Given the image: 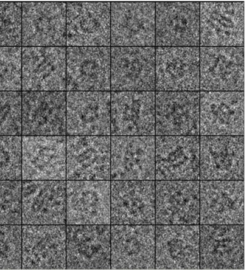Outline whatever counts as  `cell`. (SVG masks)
<instances>
[{"instance_id": "cell-16", "label": "cell", "mask_w": 245, "mask_h": 270, "mask_svg": "<svg viewBox=\"0 0 245 270\" xmlns=\"http://www.w3.org/2000/svg\"><path fill=\"white\" fill-rule=\"evenodd\" d=\"M111 269H155V225H111Z\"/></svg>"}, {"instance_id": "cell-18", "label": "cell", "mask_w": 245, "mask_h": 270, "mask_svg": "<svg viewBox=\"0 0 245 270\" xmlns=\"http://www.w3.org/2000/svg\"><path fill=\"white\" fill-rule=\"evenodd\" d=\"M22 224H66L65 180H22Z\"/></svg>"}, {"instance_id": "cell-36", "label": "cell", "mask_w": 245, "mask_h": 270, "mask_svg": "<svg viewBox=\"0 0 245 270\" xmlns=\"http://www.w3.org/2000/svg\"><path fill=\"white\" fill-rule=\"evenodd\" d=\"M0 180H22V136H0Z\"/></svg>"}, {"instance_id": "cell-27", "label": "cell", "mask_w": 245, "mask_h": 270, "mask_svg": "<svg viewBox=\"0 0 245 270\" xmlns=\"http://www.w3.org/2000/svg\"><path fill=\"white\" fill-rule=\"evenodd\" d=\"M200 180H244V136H200Z\"/></svg>"}, {"instance_id": "cell-29", "label": "cell", "mask_w": 245, "mask_h": 270, "mask_svg": "<svg viewBox=\"0 0 245 270\" xmlns=\"http://www.w3.org/2000/svg\"><path fill=\"white\" fill-rule=\"evenodd\" d=\"M110 138V179L155 180V136Z\"/></svg>"}, {"instance_id": "cell-15", "label": "cell", "mask_w": 245, "mask_h": 270, "mask_svg": "<svg viewBox=\"0 0 245 270\" xmlns=\"http://www.w3.org/2000/svg\"><path fill=\"white\" fill-rule=\"evenodd\" d=\"M110 48L66 47V91H110Z\"/></svg>"}, {"instance_id": "cell-17", "label": "cell", "mask_w": 245, "mask_h": 270, "mask_svg": "<svg viewBox=\"0 0 245 270\" xmlns=\"http://www.w3.org/2000/svg\"><path fill=\"white\" fill-rule=\"evenodd\" d=\"M111 3H66V47L110 46Z\"/></svg>"}, {"instance_id": "cell-30", "label": "cell", "mask_w": 245, "mask_h": 270, "mask_svg": "<svg viewBox=\"0 0 245 270\" xmlns=\"http://www.w3.org/2000/svg\"><path fill=\"white\" fill-rule=\"evenodd\" d=\"M66 136H22V180H65Z\"/></svg>"}, {"instance_id": "cell-5", "label": "cell", "mask_w": 245, "mask_h": 270, "mask_svg": "<svg viewBox=\"0 0 245 270\" xmlns=\"http://www.w3.org/2000/svg\"><path fill=\"white\" fill-rule=\"evenodd\" d=\"M200 225H244V180H200Z\"/></svg>"}, {"instance_id": "cell-20", "label": "cell", "mask_w": 245, "mask_h": 270, "mask_svg": "<svg viewBox=\"0 0 245 270\" xmlns=\"http://www.w3.org/2000/svg\"><path fill=\"white\" fill-rule=\"evenodd\" d=\"M110 180L66 181V225L110 224Z\"/></svg>"}, {"instance_id": "cell-35", "label": "cell", "mask_w": 245, "mask_h": 270, "mask_svg": "<svg viewBox=\"0 0 245 270\" xmlns=\"http://www.w3.org/2000/svg\"><path fill=\"white\" fill-rule=\"evenodd\" d=\"M0 91H22V47H0Z\"/></svg>"}, {"instance_id": "cell-34", "label": "cell", "mask_w": 245, "mask_h": 270, "mask_svg": "<svg viewBox=\"0 0 245 270\" xmlns=\"http://www.w3.org/2000/svg\"><path fill=\"white\" fill-rule=\"evenodd\" d=\"M0 47H22V3L0 2Z\"/></svg>"}, {"instance_id": "cell-1", "label": "cell", "mask_w": 245, "mask_h": 270, "mask_svg": "<svg viewBox=\"0 0 245 270\" xmlns=\"http://www.w3.org/2000/svg\"><path fill=\"white\" fill-rule=\"evenodd\" d=\"M245 3L200 2V47H244Z\"/></svg>"}, {"instance_id": "cell-21", "label": "cell", "mask_w": 245, "mask_h": 270, "mask_svg": "<svg viewBox=\"0 0 245 270\" xmlns=\"http://www.w3.org/2000/svg\"><path fill=\"white\" fill-rule=\"evenodd\" d=\"M22 136H66V91H22Z\"/></svg>"}, {"instance_id": "cell-8", "label": "cell", "mask_w": 245, "mask_h": 270, "mask_svg": "<svg viewBox=\"0 0 245 270\" xmlns=\"http://www.w3.org/2000/svg\"><path fill=\"white\" fill-rule=\"evenodd\" d=\"M110 183V224L155 225V180Z\"/></svg>"}, {"instance_id": "cell-10", "label": "cell", "mask_w": 245, "mask_h": 270, "mask_svg": "<svg viewBox=\"0 0 245 270\" xmlns=\"http://www.w3.org/2000/svg\"><path fill=\"white\" fill-rule=\"evenodd\" d=\"M111 136H155V91H110Z\"/></svg>"}, {"instance_id": "cell-13", "label": "cell", "mask_w": 245, "mask_h": 270, "mask_svg": "<svg viewBox=\"0 0 245 270\" xmlns=\"http://www.w3.org/2000/svg\"><path fill=\"white\" fill-rule=\"evenodd\" d=\"M200 136V91H155V136Z\"/></svg>"}, {"instance_id": "cell-7", "label": "cell", "mask_w": 245, "mask_h": 270, "mask_svg": "<svg viewBox=\"0 0 245 270\" xmlns=\"http://www.w3.org/2000/svg\"><path fill=\"white\" fill-rule=\"evenodd\" d=\"M244 91H200V136H244Z\"/></svg>"}, {"instance_id": "cell-32", "label": "cell", "mask_w": 245, "mask_h": 270, "mask_svg": "<svg viewBox=\"0 0 245 270\" xmlns=\"http://www.w3.org/2000/svg\"><path fill=\"white\" fill-rule=\"evenodd\" d=\"M22 269V225H0V269Z\"/></svg>"}, {"instance_id": "cell-28", "label": "cell", "mask_w": 245, "mask_h": 270, "mask_svg": "<svg viewBox=\"0 0 245 270\" xmlns=\"http://www.w3.org/2000/svg\"><path fill=\"white\" fill-rule=\"evenodd\" d=\"M110 136H66V179L110 180Z\"/></svg>"}, {"instance_id": "cell-22", "label": "cell", "mask_w": 245, "mask_h": 270, "mask_svg": "<svg viewBox=\"0 0 245 270\" xmlns=\"http://www.w3.org/2000/svg\"><path fill=\"white\" fill-rule=\"evenodd\" d=\"M110 46L155 47V2L111 3Z\"/></svg>"}, {"instance_id": "cell-33", "label": "cell", "mask_w": 245, "mask_h": 270, "mask_svg": "<svg viewBox=\"0 0 245 270\" xmlns=\"http://www.w3.org/2000/svg\"><path fill=\"white\" fill-rule=\"evenodd\" d=\"M22 91H0V136H22Z\"/></svg>"}, {"instance_id": "cell-25", "label": "cell", "mask_w": 245, "mask_h": 270, "mask_svg": "<svg viewBox=\"0 0 245 270\" xmlns=\"http://www.w3.org/2000/svg\"><path fill=\"white\" fill-rule=\"evenodd\" d=\"M66 91V46L22 47V91Z\"/></svg>"}, {"instance_id": "cell-11", "label": "cell", "mask_w": 245, "mask_h": 270, "mask_svg": "<svg viewBox=\"0 0 245 270\" xmlns=\"http://www.w3.org/2000/svg\"><path fill=\"white\" fill-rule=\"evenodd\" d=\"M244 47H200V91H244Z\"/></svg>"}, {"instance_id": "cell-4", "label": "cell", "mask_w": 245, "mask_h": 270, "mask_svg": "<svg viewBox=\"0 0 245 270\" xmlns=\"http://www.w3.org/2000/svg\"><path fill=\"white\" fill-rule=\"evenodd\" d=\"M155 269H200V225H155Z\"/></svg>"}, {"instance_id": "cell-2", "label": "cell", "mask_w": 245, "mask_h": 270, "mask_svg": "<svg viewBox=\"0 0 245 270\" xmlns=\"http://www.w3.org/2000/svg\"><path fill=\"white\" fill-rule=\"evenodd\" d=\"M200 47V2H155V47Z\"/></svg>"}, {"instance_id": "cell-9", "label": "cell", "mask_w": 245, "mask_h": 270, "mask_svg": "<svg viewBox=\"0 0 245 270\" xmlns=\"http://www.w3.org/2000/svg\"><path fill=\"white\" fill-rule=\"evenodd\" d=\"M110 225L66 226V269H110Z\"/></svg>"}, {"instance_id": "cell-6", "label": "cell", "mask_w": 245, "mask_h": 270, "mask_svg": "<svg viewBox=\"0 0 245 270\" xmlns=\"http://www.w3.org/2000/svg\"><path fill=\"white\" fill-rule=\"evenodd\" d=\"M155 225H200V180H155Z\"/></svg>"}, {"instance_id": "cell-14", "label": "cell", "mask_w": 245, "mask_h": 270, "mask_svg": "<svg viewBox=\"0 0 245 270\" xmlns=\"http://www.w3.org/2000/svg\"><path fill=\"white\" fill-rule=\"evenodd\" d=\"M111 91H155V47L111 46Z\"/></svg>"}, {"instance_id": "cell-3", "label": "cell", "mask_w": 245, "mask_h": 270, "mask_svg": "<svg viewBox=\"0 0 245 270\" xmlns=\"http://www.w3.org/2000/svg\"><path fill=\"white\" fill-rule=\"evenodd\" d=\"M200 269H244V225H200Z\"/></svg>"}, {"instance_id": "cell-24", "label": "cell", "mask_w": 245, "mask_h": 270, "mask_svg": "<svg viewBox=\"0 0 245 270\" xmlns=\"http://www.w3.org/2000/svg\"><path fill=\"white\" fill-rule=\"evenodd\" d=\"M110 91H66V135L110 136Z\"/></svg>"}, {"instance_id": "cell-26", "label": "cell", "mask_w": 245, "mask_h": 270, "mask_svg": "<svg viewBox=\"0 0 245 270\" xmlns=\"http://www.w3.org/2000/svg\"><path fill=\"white\" fill-rule=\"evenodd\" d=\"M66 46V3H22V47Z\"/></svg>"}, {"instance_id": "cell-23", "label": "cell", "mask_w": 245, "mask_h": 270, "mask_svg": "<svg viewBox=\"0 0 245 270\" xmlns=\"http://www.w3.org/2000/svg\"><path fill=\"white\" fill-rule=\"evenodd\" d=\"M155 180H200V136H155Z\"/></svg>"}, {"instance_id": "cell-12", "label": "cell", "mask_w": 245, "mask_h": 270, "mask_svg": "<svg viewBox=\"0 0 245 270\" xmlns=\"http://www.w3.org/2000/svg\"><path fill=\"white\" fill-rule=\"evenodd\" d=\"M155 91H200V47H155Z\"/></svg>"}, {"instance_id": "cell-19", "label": "cell", "mask_w": 245, "mask_h": 270, "mask_svg": "<svg viewBox=\"0 0 245 270\" xmlns=\"http://www.w3.org/2000/svg\"><path fill=\"white\" fill-rule=\"evenodd\" d=\"M22 269H66V225H22Z\"/></svg>"}, {"instance_id": "cell-31", "label": "cell", "mask_w": 245, "mask_h": 270, "mask_svg": "<svg viewBox=\"0 0 245 270\" xmlns=\"http://www.w3.org/2000/svg\"><path fill=\"white\" fill-rule=\"evenodd\" d=\"M22 224V180H0V225Z\"/></svg>"}]
</instances>
